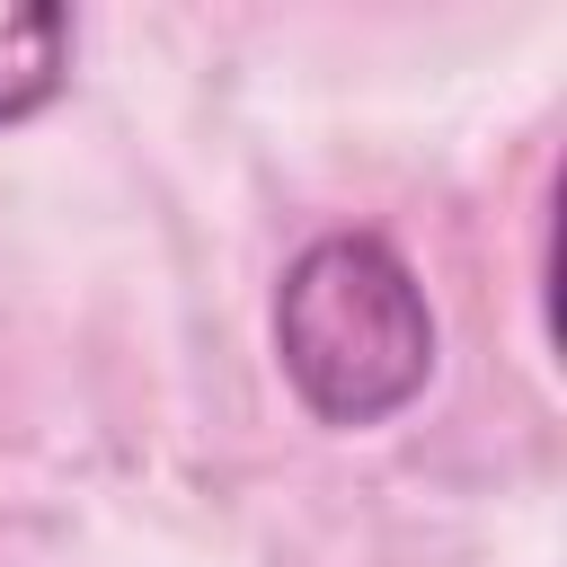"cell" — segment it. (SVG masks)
Instances as JSON below:
<instances>
[{
	"label": "cell",
	"instance_id": "6da1fadb",
	"mask_svg": "<svg viewBox=\"0 0 567 567\" xmlns=\"http://www.w3.org/2000/svg\"><path fill=\"white\" fill-rule=\"evenodd\" d=\"M275 354L319 425H381L434 381V310L416 266L372 230L310 239L275 284Z\"/></svg>",
	"mask_w": 567,
	"mask_h": 567
},
{
	"label": "cell",
	"instance_id": "7a4b0ae2",
	"mask_svg": "<svg viewBox=\"0 0 567 567\" xmlns=\"http://www.w3.org/2000/svg\"><path fill=\"white\" fill-rule=\"evenodd\" d=\"M71 80V18L53 0H0V124H27Z\"/></svg>",
	"mask_w": 567,
	"mask_h": 567
}]
</instances>
